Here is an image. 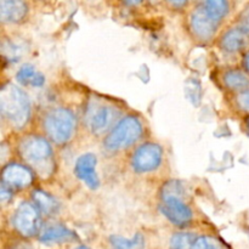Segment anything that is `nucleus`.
<instances>
[{
	"label": "nucleus",
	"mask_w": 249,
	"mask_h": 249,
	"mask_svg": "<svg viewBox=\"0 0 249 249\" xmlns=\"http://www.w3.org/2000/svg\"><path fill=\"white\" fill-rule=\"evenodd\" d=\"M0 111L12 125L22 128L31 117V102L23 90L6 84L0 91Z\"/></svg>",
	"instance_id": "obj_1"
},
{
	"label": "nucleus",
	"mask_w": 249,
	"mask_h": 249,
	"mask_svg": "<svg viewBox=\"0 0 249 249\" xmlns=\"http://www.w3.org/2000/svg\"><path fill=\"white\" fill-rule=\"evenodd\" d=\"M44 128L53 142L63 145L70 141L74 134L75 117L70 109H53L44 118Z\"/></svg>",
	"instance_id": "obj_2"
},
{
	"label": "nucleus",
	"mask_w": 249,
	"mask_h": 249,
	"mask_svg": "<svg viewBox=\"0 0 249 249\" xmlns=\"http://www.w3.org/2000/svg\"><path fill=\"white\" fill-rule=\"evenodd\" d=\"M142 135V124L136 117L128 116L122 119L105 139V147L118 151L133 145Z\"/></svg>",
	"instance_id": "obj_3"
},
{
	"label": "nucleus",
	"mask_w": 249,
	"mask_h": 249,
	"mask_svg": "<svg viewBox=\"0 0 249 249\" xmlns=\"http://www.w3.org/2000/svg\"><path fill=\"white\" fill-rule=\"evenodd\" d=\"M12 224H14L15 230L21 236L33 237L40 231L41 228L39 209L29 202H23L15 212Z\"/></svg>",
	"instance_id": "obj_4"
},
{
	"label": "nucleus",
	"mask_w": 249,
	"mask_h": 249,
	"mask_svg": "<svg viewBox=\"0 0 249 249\" xmlns=\"http://www.w3.org/2000/svg\"><path fill=\"white\" fill-rule=\"evenodd\" d=\"M160 211L170 223L179 228H185L192 220L191 208L175 195H164Z\"/></svg>",
	"instance_id": "obj_5"
},
{
	"label": "nucleus",
	"mask_w": 249,
	"mask_h": 249,
	"mask_svg": "<svg viewBox=\"0 0 249 249\" xmlns=\"http://www.w3.org/2000/svg\"><path fill=\"white\" fill-rule=\"evenodd\" d=\"M163 151L160 145L153 142L143 143L133 156V168L138 173H148L157 169L162 163Z\"/></svg>",
	"instance_id": "obj_6"
},
{
	"label": "nucleus",
	"mask_w": 249,
	"mask_h": 249,
	"mask_svg": "<svg viewBox=\"0 0 249 249\" xmlns=\"http://www.w3.org/2000/svg\"><path fill=\"white\" fill-rule=\"evenodd\" d=\"M21 153L28 162L39 164L51 157V146L40 136H28L21 142Z\"/></svg>",
	"instance_id": "obj_7"
},
{
	"label": "nucleus",
	"mask_w": 249,
	"mask_h": 249,
	"mask_svg": "<svg viewBox=\"0 0 249 249\" xmlns=\"http://www.w3.org/2000/svg\"><path fill=\"white\" fill-rule=\"evenodd\" d=\"M97 158L92 153H84L75 162L74 173L78 179L82 180L89 189L96 190L100 185L99 177L96 174Z\"/></svg>",
	"instance_id": "obj_8"
},
{
	"label": "nucleus",
	"mask_w": 249,
	"mask_h": 249,
	"mask_svg": "<svg viewBox=\"0 0 249 249\" xmlns=\"http://www.w3.org/2000/svg\"><path fill=\"white\" fill-rule=\"evenodd\" d=\"M218 21L208 14L204 6H199L191 15V28L199 39L208 40L218 28Z\"/></svg>",
	"instance_id": "obj_9"
},
{
	"label": "nucleus",
	"mask_w": 249,
	"mask_h": 249,
	"mask_svg": "<svg viewBox=\"0 0 249 249\" xmlns=\"http://www.w3.org/2000/svg\"><path fill=\"white\" fill-rule=\"evenodd\" d=\"M117 117V109L108 105H101L91 112L89 117L90 129L94 134H104L113 124Z\"/></svg>",
	"instance_id": "obj_10"
},
{
	"label": "nucleus",
	"mask_w": 249,
	"mask_h": 249,
	"mask_svg": "<svg viewBox=\"0 0 249 249\" xmlns=\"http://www.w3.org/2000/svg\"><path fill=\"white\" fill-rule=\"evenodd\" d=\"M32 180H33V175L31 170L21 164H16V163L9 164L2 170V181L9 184L10 186L23 189L32 184Z\"/></svg>",
	"instance_id": "obj_11"
},
{
	"label": "nucleus",
	"mask_w": 249,
	"mask_h": 249,
	"mask_svg": "<svg viewBox=\"0 0 249 249\" xmlns=\"http://www.w3.org/2000/svg\"><path fill=\"white\" fill-rule=\"evenodd\" d=\"M249 44V28L236 27L224 34L221 39V48L229 53H237Z\"/></svg>",
	"instance_id": "obj_12"
},
{
	"label": "nucleus",
	"mask_w": 249,
	"mask_h": 249,
	"mask_svg": "<svg viewBox=\"0 0 249 249\" xmlns=\"http://www.w3.org/2000/svg\"><path fill=\"white\" fill-rule=\"evenodd\" d=\"M28 12V5L24 0H0V14L2 22L16 23L22 21Z\"/></svg>",
	"instance_id": "obj_13"
},
{
	"label": "nucleus",
	"mask_w": 249,
	"mask_h": 249,
	"mask_svg": "<svg viewBox=\"0 0 249 249\" xmlns=\"http://www.w3.org/2000/svg\"><path fill=\"white\" fill-rule=\"evenodd\" d=\"M75 238H77L75 233L62 225L49 226L39 236L40 242L45 243V245L71 242V241H74Z\"/></svg>",
	"instance_id": "obj_14"
},
{
	"label": "nucleus",
	"mask_w": 249,
	"mask_h": 249,
	"mask_svg": "<svg viewBox=\"0 0 249 249\" xmlns=\"http://www.w3.org/2000/svg\"><path fill=\"white\" fill-rule=\"evenodd\" d=\"M16 78L19 84L27 85V87L40 88L45 83V77L43 73L36 71V67L32 65L22 66L17 72Z\"/></svg>",
	"instance_id": "obj_15"
},
{
	"label": "nucleus",
	"mask_w": 249,
	"mask_h": 249,
	"mask_svg": "<svg viewBox=\"0 0 249 249\" xmlns=\"http://www.w3.org/2000/svg\"><path fill=\"white\" fill-rule=\"evenodd\" d=\"M109 243L112 249H145V238L141 233H136L130 240L122 236H111Z\"/></svg>",
	"instance_id": "obj_16"
},
{
	"label": "nucleus",
	"mask_w": 249,
	"mask_h": 249,
	"mask_svg": "<svg viewBox=\"0 0 249 249\" xmlns=\"http://www.w3.org/2000/svg\"><path fill=\"white\" fill-rule=\"evenodd\" d=\"M33 201L36 207L44 214H55L58 209V203L53 197L45 194L44 191H36L33 194Z\"/></svg>",
	"instance_id": "obj_17"
},
{
	"label": "nucleus",
	"mask_w": 249,
	"mask_h": 249,
	"mask_svg": "<svg viewBox=\"0 0 249 249\" xmlns=\"http://www.w3.org/2000/svg\"><path fill=\"white\" fill-rule=\"evenodd\" d=\"M204 7L215 21L220 22L229 14L230 5L228 0H206Z\"/></svg>",
	"instance_id": "obj_18"
},
{
	"label": "nucleus",
	"mask_w": 249,
	"mask_h": 249,
	"mask_svg": "<svg viewBox=\"0 0 249 249\" xmlns=\"http://www.w3.org/2000/svg\"><path fill=\"white\" fill-rule=\"evenodd\" d=\"M224 82L231 89H245L249 87V78L240 71H229L224 75Z\"/></svg>",
	"instance_id": "obj_19"
},
{
	"label": "nucleus",
	"mask_w": 249,
	"mask_h": 249,
	"mask_svg": "<svg viewBox=\"0 0 249 249\" xmlns=\"http://www.w3.org/2000/svg\"><path fill=\"white\" fill-rule=\"evenodd\" d=\"M196 236L191 232H178L170 238V249H191Z\"/></svg>",
	"instance_id": "obj_20"
},
{
	"label": "nucleus",
	"mask_w": 249,
	"mask_h": 249,
	"mask_svg": "<svg viewBox=\"0 0 249 249\" xmlns=\"http://www.w3.org/2000/svg\"><path fill=\"white\" fill-rule=\"evenodd\" d=\"M191 249H226L224 243L212 236H199L196 237Z\"/></svg>",
	"instance_id": "obj_21"
},
{
	"label": "nucleus",
	"mask_w": 249,
	"mask_h": 249,
	"mask_svg": "<svg viewBox=\"0 0 249 249\" xmlns=\"http://www.w3.org/2000/svg\"><path fill=\"white\" fill-rule=\"evenodd\" d=\"M237 104L245 111L249 112V90L241 92L237 97Z\"/></svg>",
	"instance_id": "obj_22"
},
{
	"label": "nucleus",
	"mask_w": 249,
	"mask_h": 249,
	"mask_svg": "<svg viewBox=\"0 0 249 249\" xmlns=\"http://www.w3.org/2000/svg\"><path fill=\"white\" fill-rule=\"evenodd\" d=\"M10 187L11 186H10L9 184L2 181L1 189H0V198H1V201L4 202V203L11 198V189H10Z\"/></svg>",
	"instance_id": "obj_23"
},
{
	"label": "nucleus",
	"mask_w": 249,
	"mask_h": 249,
	"mask_svg": "<svg viewBox=\"0 0 249 249\" xmlns=\"http://www.w3.org/2000/svg\"><path fill=\"white\" fill-rule=\"evenodd\" d=\"M241 21H242L243 26L249 28V5H247V7L241 14Z\"/></svg>",
	"instance_id": "obj_24"
},
{
	"label": "nucleus",
	"mask_w": 249,
	"mask_h": 249,
	"mask_svg": "<svg viewBox=\"0 0 249 249\" xmlns=\"http://www.w3.org/2000/svg\"><path fill=\"white\" fill-rule=\"evenodd\" d=\"M167 1L174 7H184L189 2V0H167Z\"/></svg>",
	"instance_id": "obj_25"
},
{
	"label": "nucleus",
	"mask_w": 249,
	"mask_h": 249,
	"mask_svg": "<svg viewBox=\"0 0 249 249\" xmlns=\"http://www.w3.org/2000/svg\"><path fill=\"white\" fill-rule=\"evenodd\" d=\"M243 65H245L246 70H247L248 72H249V51H248L247 53H246V56H245V60H243Z\"/></svg>",
	"instance_id": "obj_26"
},
{
	"label": "nucleus",
	"mask_w": 249,
	"mask_h": 249,
	"mask_svg": "<svg viewBox=\"0 0 249 249\" xmlns=\"http://www.w3.org/2000/svg\"><path fill=\"white\" fill-rule=\"evenodd\" d=\"M129 5H139L142 0H125Z\"/></svg>",
	"instance_id": "obj_27"
},
{
	"label": "nucleus",
	"mask_w": 249,
	"mask_h": 249,
	"mask_svg": "<svg viewBox=\"0 0 249 249\" xmlns=\"http://www.w3.org/2000/svg\"><path fill=\"white\" fill-rule=\"evenodd\" d=\"M75 249H90V248L87 247V246H79V247H77Z\"/></svg>",
	"instance_id": "obj_28"
},
{
	"label": "nucleus",
	"mask_w": 249,
	"mask_h": 249,
	"mask_svg": "<svg viewBox=\"0 0 249 249\" xmlns=\"http://www.w3.org/2000/svg\"><path fill=\"white\" fill-rule=\"evenodd\" d=\"M248 126H249V119H248Z\"/></svg>",
	"instance_id": "obj_29"
}]
</instances>
